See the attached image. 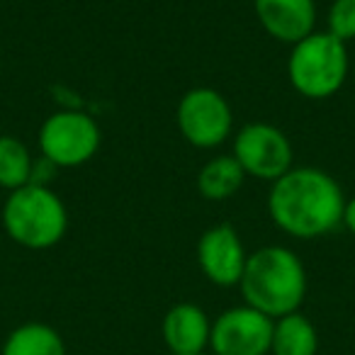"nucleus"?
Masks as SVG:
<instances>
[{"mask_svg": "<svg viewBox=\"0 0 355 355\" xmlns=\"http://www.w3.org/2000/svg\"><path fill=\"white\" fill-rule=\"evenodd\" d=\"M345 195L338 180L321 168H290L268 193V214L292 239H319L343 222Z\"/></svg>", "mask_w": 355, "mask_h": 355, "instance_id": "obj_1", "label": "nucleus"}, {"mask_svg": "<svg viewBox=\"0 0 355 355\" xmlns=\"http://www.w3.org/2000/svg\"><path fill=\"white\" fill-rule=\"evenodd\" d=\"M243 304L272 321L300 311L306 297V270L302 258L287 246H263L248 253L241 282Z\"/></svg>", "mask_w": 355, "mask_h": 355, "instance_id": "obj_2", "label": "nucleus"}, {"mask_svg": "<svg viewBox=\"0 0 355 355\" xmlns=\"http://www.w3.org/2000/svg\"><path fill=\"white\" fill-rule=\"evenodd\" d=\"M0 222L17 246L27 251H46L69 232V209L49 185L30 183L8 193Z\"/></svg>", "mask_w": 355, "mask_h": 355, "instance_id": "obj_3", "label": "nucleus"}, {"mask_svg": "<svg viewBox=\"0 0 355 355\" xmlns=\"http://www.w3.org/2000/svg\"><path fill=\"white\" fill-rule=\"evenodd\" d=\"M350 73L348 44L329 32H311L292 44L287 59V78L306 100H329L343 88Z\"/></svg>", "mask_w": 355, "mask_h": 355, "instance_id": "obj_4", "label": "nucleus"}, {"mask_svg": "<svg viewBox=\"0 0 355 355\" xmlns=\"http://www.w3.org/2000/svg\"><path fill=\"white\" fill-rule=\"evenodd\" d=\"M40 153L56 168H78L88 163L103 144L100 124L80 110H59L40 127Z\"/></svg>", "mask_w": 355, "mask_h": 355, "instance_id": "obj_5", "label": "nucleus"}, {"mask_svg": "<svg viewBox=\"0 0 355 355\" xmlns=\"http://www.w3.org/2000/svg\"><path fill=\"white\" fill-rule=\"evenodd\" d=\"M232 156L243 168L246 178L275 183L285 175L295 161L292 141L280 127L268 122H248L234 137Z\"/></svg>", "mask_w": 355, "mask_h": 355, "instance_id": "obj_6", "label": "nucleus"}, {"mask_svg": "<svg viewBox=\"0 0 355 355\" xmlns=\"http://www.w3.org/2000/svg\"><path fill=\"white\" fill-rule=\"evenodd\" d=\"M175 122L183 139L195 148H217L232 137L234 112L217 88L200 85L180 98Z\"/></svg>", "mask_w": 355, "mask_h": 355, "instance_id": "obj_7", "label": "nucleus"}, {"mask_svg": "<svg viewBox=\"0 0 355 355\" xmlns=\"http://www.w3.org/2000/svg\"><path fill=\"white\" fill-rule=\"evenodd\" d=\"M272 324L270 316L248 304L232 306L212 321L209 348L214 355H268Z\"/></svg>", "mask_w": 355, "mask_h": 355, "instance_id": "obj_8", "label": "nucleus"}, {"mask_svg": "<svg viewBox=\"0 0 355 355\" xmlns=\"http://www.w3.org/2000/svg\"><path fill=\"white\" fill-rule=\"evenodd\" d=\"M248 253L239 232L229 222L209 227L198 241V266L217 287H236L241 282Z\"/></svg>", "mask_w": 355, "mask_h": 355, "instance_id": "obj_9", "label": "nucleus"}, {"mask_svg": "<svg viewBox=\"0 0 355 355\" xmlns=\"http://www.w3.org/2000/svg\"><path fill=\"white\" fill-rule=\"evenodd\" d=\"M261 27L282 44H297L316 27V0H253Z\"/></svg>", "mask_w": 355, "mask_h": 355, "instance_id": "obj_10", "label": "nucleus"}, {"mask_svg": "<svg viewBox=\"0 0 355 355\" xmlns=\"http://www.w3.org/2000/svg\"><path fill=\"white\" fill-rule=\"evenodd\" d=\"M163 343L171 355H195L209 348L212 319L200 304L178 302L166 311L161 324Z\"/></svg>", "mask_w": 355, "mask_h": 355, "instance_id": "obj_11", "label": "nucleus"}, {"mask_svg": "<svg viewBox=\"0 0 355 355\" xmlns=\"http://www.w3.org/2000/svg\"><path fill=\"white\" fill-rule=\"evenodd\" d=\"M319 350V331L309 316L292 311L272 324L270 355H316Z\"/></svg>", "mask_w": 355, "mask_h": 355, "instance_id": "obj_12", "label": "nucleus"}, {"mask_svg": "<svg viewBox=\"0 0 355 355\" xmlns=\"http://www.w3.org/2000/svg\"><path fill=\"white\" fill-rule=\"evenodd\" d=\"M246 173L239 166V161L232 153L224 156H214L200 168L198 173V190L205 200L212 202H224V200L234 198L241 190Z\"/></svg>", "mask_w": 355, "mask_h": 355, "instance_id": "obj_13", "label": "nucleus"}, {"mask_svg": "<svg viewBox=\"0 0 355 355\" xmlns=\"http://www.w3.org/2000/svg\"><path fill=\"white\" fill-rule=\"evenodd\" d=\"M0 355H66V343L54 326L27 321L8 334Z\"/></svg>", "mask_w": 355, "mask_h": 355, "instance_id": "obj_14", "label": "nucleus"}, {"mask_svg": "<svg viewBox=\"0 0 355 355\" xmlns=\"http://www.w3.org/2000/svg\"><path fill=\"white\" fill-rule=\"evenodd\" d=\"M32 158L30 148L17 137L3 134L0 137V188L12 193L22 185L32 183Z\"/></svg>", "mask_w": 355, "mask_h": 355, "instance_id": "obj_15", "label": "nucleus"}, {"mask_svg": "<svg viewBox=\"0 0 355 355\" xmlns=\"http://www.w3.org/2000/svg\"><path fill=\"white\" fill-rule=\"evenodd\" d=\"M326 32L343 44L355 40V0H334L326 12Z\"/></svg>", "mask_w": 355, "mask_h": 355, "instance_id": "obj_16", "label": "nucleus"}, {"mask_svg": "<svg viewBox=\"0 0 355 355\" xmlns=\"http://www.w3.org/2000/svg\"><path fill=\"white\" fill-rule=\"evenodd\" d=\"M343 224L350 234L355 236V195L350 200H345V207H343Z\"/></svg>", "mask_w": 355, "mask_h": 355, "instance_id": "obj_17", "label": "nucleus"}, {"mask_svg": "<svg viewBox=\"0 0 355 355\" xmlns=\"http://www.w3.org/2000/svg\"><path fill=\"white\" fill-rule=\"evenodd\" d=\"M195 355H207V353H195Z\"/></svg>", "mask_w": 355, "mask_h": 355, "instance_id": "obj_18", "label": "nucleus"}, {"mask_svg": "<svg viewBox=\"0 0 355 355\" xmlns=\"http://www.w3.org/2000/svg\"><path fill=\"white\" fill-rule=\"evenodd\" d=\"M353 78H355V71H353Z\"/></svg>", "mask_w": 355, "mask_h": 355, "instance_id": "obj_19", "label": "nucleus"}]
</instances>
